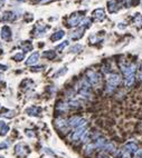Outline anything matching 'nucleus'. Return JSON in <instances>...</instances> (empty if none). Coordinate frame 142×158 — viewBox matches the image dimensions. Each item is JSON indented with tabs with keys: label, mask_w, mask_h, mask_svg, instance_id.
I'll return each mask as SVG.
<instances>
[{
	"label": "nucleus",
	"mask_w": 142,
	"mask_h": 158,
	"mask_svg": "<svg viewBox=\"0 0 142 158\" xmlns=\"http://www.w3.org/2000/svg\"><path fill=\"white\" fill-rule=\"evenodd\" d=\"M0 158H3V157H0Z\"/></svg>",
	"instance_id": "36"
},
{
	"label": "nucleus",
	"mask_w": 142,
	"mask_h": 158,
	"mask_svg": "<svg viewBox=\"0 0 142 158\" xmlns=\"http://www.w3.org/2000/svg\"><path fill=\"white\" fill-rule=\"evenodd\" d=\"M83 15H84V12H75V13H73L68 18V20H67V26L68 27H74V26L80 25L82 22L83 17H84Z\"/></svg>",
	"instance_id": "1"
},
{
	"label": "nucleus",
	"mask_w": 142,
	"mask_h": 158,
	"mask_svg": "<svg viewBox=\"0 0 142 158\" xmlns=\"http://www.w3.org/2000/svg\"><path fill=\"white\" fill-rule=\"evenodd\" d=\"M120 80H121V78H120V76L116 74H111L108 76V78H106V81H108V86L110 87V88H114L116 85L120 83Z\"/></svg>",
	"instance_id": "6"
},
{
	"label": "nucleus",
	"mask_w": 142,
	"mask_h": 158,
	"mask_svg": "<svg viewBox=\"0 0 142 158\" xmlns=\"http://www.w3.org/2000/svg\"><path fill=\"white\" fill-rule=\"evenodd\" d=\"M2 78H3V75H2V74H1V73H0V80H1Z\"/></svg>",
	"instance_id": "34"
},
{
	"label": "nucleus",
	"mask_w": 142,
	"mask_h": 158,
	"mask_svg": "<svg viewBox=\"0 0 142 158\" xmlns=\"http://www.w3.org/2000/svg\"><path fill=\"white\" fill-rule=\"evenodd\" d=\"M62 69H63V70H61V71L58 70L56 74L54 75V77H58V76H62V75H64L65 73H66V68H62Z\"/></svg>",
	"instance_id": "28"
},
{
	"label": "nucleus",
	"mask_w": 142,
	"mask_h": 158,
	"mask_svg": "<svg viewBox=\"0 0 142 158\" xmlns=\"http://www.w3.org/2000/svg\"><path fill=\"white\" fill-rule=\"evenodd\" d=\"M31 130H27V131H26V135H27V136H29V137H34V136H35V134H34V133H30Z\"/></svg>",
	"instance_id": "31"
},
{
	"label": "nucleus",
	"mask_w": 142,
	"mask_h": 158,
	"mask_svg": "<svg viewBox=\"0 0 142 158\" xmlns=\"http://www.w3.org/2000/svg\"><path fill=\"white\" fill-rule=\"evenodd\" d=\"M122 3H123L122 0H112V1H109V3H108L109 11H110L111 13H113V12H118L119 9L122 7Z\"/></svg>",
	"instance_id": "5"
},
{
	"label": "nucleus",
	"mask_w": 142,
	"mask_h": 158,
	"mask_svg": "<svg viewBox=\"0 0 142 158\" xmlns=\"http://www.w3.org/2000/svg\"><path fill=\"white\" fill-rule=\"evenodd\" d=\"M64 31L63 30H60V31H56L55 33H53L51 37V41H57V40H60V39H62L63 37H64Z\"/></svg>",
	"instance_id": "15"
},
{
	"label": "nucleus",
	"mask_w": 142,
	"mask_h": 158,
	"mask_svg": "<svg viewBox=\"0 0 142 158\" xmlns=\"http://www.w3.org/2000/svg\"><path fill=\"white\" fill-rule=\"evenodd\" d=\"M16 19V15L12 11H6L1 18L2 21H14Z\"/></svg>",
	"instance_id": "13"
},
{
	"label": "nucleus",
	"mask_w": 142,
	"mask_h": 158,
	"mask_svg": "<svg viewBox=\"0 0 142 158\" xmlns=\"http://www.w3.org/2000/svg\"><path fill=\"white\" fill-rule=\"evenodd\" d=\"M7 147H8V144H7L6 141H5V143H1V144H0V149H2V148H7Z\"/></svg>",
	"instance_id": "29"
},
{
	"label": "nucleus",
	"mask_w": 142,
	"mask_h": 158,
	"mask_svg": "<svg viewBox=\"0 0 142 158\" xmlns=\"http://www.w3.org/2000/svg\"><path fill=\"white\" fill-rule=\"evenodd\" d=\"M134 23L138 26H142V16L141 15H137L134 17Z\"/></svg>",
	"instance_id": "22"
},
{
	"label": "nucleus",
	"mask_w": 142,
	"mask_h": 158,
	"mask_svg": "<svg viewBox=\"0 0 142 158\" xmlns=\"http://www.w3.org/2000/svg\"><path fill=\"white\" fill-rule=\"evenodd\" d=\"M133 81H134V75L128 76V77L125 78V86H126V87H130V86L133 84Z\"/></svg>",
	"instance_id": "21"
},
{
	"label": "nucleus",
	"mask_w": 142,
	"mask_h": 158,
	"mask_svg": "<svg viewBox=\"0 0 142 158\" xmlns=\"http://www.w3.org/2000/svg\"><path fill=\"white\" fill-rule=\"evenodd\" d=\"M43 56L46 57V58H48V59H54L56 57V53H55V51L48 50V51H45V53H43Z\"/></svg>",
	"instance_id": "19"
},
{
	"label": "nucleus",
	"mask_w": 142,
	"mask_h": 158,
	"mask_svg": "<svg viewBox=\"0 0 142 158\" xmlns=\"http://www.w3.org/2000/svg\"><path fill=\"white\" fill-rule=\"evenodd\" d=\"M104 158H108V157H104Z\"/></svg>",
	"instance_id": "37"
},
{
	"label": "nucleus",
	"mask_w": 142,
	"mask_h": 158,
	"mask_svg": "<svg viewBox=\"0 0 142 158\" xmlns=\"http://www.w3.org/2000/svg\"><path fill=\"white\" fill-rule=\"evenodd\" d=\"M123 151H125V153H129L130 155L132 154H134V153H137L138 151V146H137V144L135 143H128V144H125V146L123 148Z\"/></svg>",
	"instance_id": "11"
},
{
	"label": "nucleus",
	"mask_w": 142,
	"mask_h": 158,
	"mask_svg": "<svg viewBox=\"0 0 142 158\" xmlns=\"http://www.w3.org/2000/svg\"><path fill=\"white\" fill-rule=\"evenodd\" d=\"M38 58H39V53H34L30 57L26 60V65H34L38 61Z\"/></svg>",
	"instance_id": "14"
},
{
	"label": "nucleus",
	"mask_w": 142,
	"mask_h": 158,
	"mask_svg": "<svg viewBox=\"0 0 142 158\" xmlns=\"http://www.w3.org/2000/svg\"><path fill=\"white\" fill-rule=\"evenodd\" d=\"M15 153H16L17 156L24 158L29 154V148L27 147L26 145H24V144H18L15 147Z\"/></svg>",
	"instance_id": "3"
},
{
	"label": "nucleus",
	"mask_w": 142,
	"mask_h": 158,
	"mask_svg": "<svg viewBox=\"0 0 142 158\" xmlns=\"http://www.w3.org/2000/svg\"><path fill=\"white\" fill-rule=\"evenodd\" d=\"M8 130H9V127L6 125V123L0 121V134L3 136V135H6L8 133Z\"/></svg>",
	"instance_id": "17"
},
{
	"label": "nucleus",
	"mask_w": 142,
	"mask_h": 158,
	"mask_svg": "<svg viewBox=\"0 0 142 158\" xmlns=\"http://www.w3.org/2000/svg\"><path fill=\"white\" fill-rule=\"evenodd\" d=\"M82 47L81 45H75L74 47H72L71 48V53H78L80 50H82Z\"/></svg>",
	"instance_id": "23"
},
{
	"label": "nucleus",
	"mask_w": 142,
	"mask_h": 158,
	"mask_svg": "<svg viewBox=\"0 0 142 158\" xmlns=\"http://www.w3.org/2000/svg\"><path fill=\"white\" fill-rule=\"evenodd\" d=\"M104 151H106V153H113L114 151V145L113 144H109L106 147L104 148Z\"/></svg>",
	"instance_id": "26"
},
{
	"label": "nucleus",
	"mask_w": 142,
	"mask_h": 158,
	"mask_svg": "<svg viewBox=\"0 0 142 158\" xmlns=\"http://www.w3.org/2000/svg\"><path fill=\"white\" fill-rule=\"evenodd\" d=\"M121 70L126 77L128 76H132V75H134V73H135V66L133 63L132 65H122Z\"/></svg>",
	"instance_id": "7"
},
{
	"label": "nucleus",
	"mask_w": 142,
	"mask_h": 158,
	"mask_svg": "<svg viewBox=\"0 0 142 158\" xmlns=\"http://www.w3.org/2000/svg\"><path fill=\"white\" fill-rule=\"evenodd\" d=\"M140 70H141V71H142V66H141V68H140Z\"/></svg>",
	"instance_id": "35"
},
{
	"label": "nucleus",
	"mask_w": 142,
	"mask_h": 158,
	"mask_svg": "<svg viewBox=\"0 0 142 158\" xmlns=\"http://www.w3.org/2000/svg\"><path fill=\"white\" fill-rule=\"evenodd\" d=\"M46 27L45 26H41V25H38L37 26V28H36V32H37V36H41V35H44V32L46 31Z\"/></svg>",
	"instance_id": "20"
},
{
	"label": "nucleus",
	"mask_w": 142,
	"mask_h": 158,
	"mask_svg": "<svg viewBox=\"0 0 142 158\" xmlns=\"http://www.w3.org/2000/svg\"><path fill=\"white\" fill-rule=\"evenodd\" d=\"M86 123V120L85 119H83L81 117H72L71 119L67 121V125L68 127H72V128H80V127H83L84 126V124Z\"/></svg>",
	"instance_id": "2"
},
{
	"label": "nucleus",
	"mask_w": 142,
	"mask_h": 158,
	"mask_svg": "<svg viewBox=\"0 0 142 158\" xmlns=\"http://www.w3.org/2000/svg\"><path fill=\"white\" fill-rule=\"evenodd\" d=\"M84 30H85V28L82 26V27H80V28H77L75 31H73L71 33V38L72 39H80L82 36H83V32H84Z\"/></svg>",
	"instance_id": "12"
},
{
	"label": "nucleus",
	"mask_w": 142,
	"mask_h": 158,
	"mask_svg": "<svg viewBox=\"0 0 142 158\" xmlns=\"http://www.w3.org/2000/svg\"><path fill=\"white\" fill-rule=\"evenodd\" d=\"M67 45H68V41L62 42L61 45H58V46L56 47V50H57V51H62V50H63V49H64V48H65V47H66Z\"/></svg>",
	"instance_id": "25"
},
{
	"label": "nucleus",
	"mask_w": 142,
	"mask_h": 158,
	"mask_svg": "<svg viewBox=\"0 0 142 158\" xmlns=\"http://www.w3.org/2000/svg\"><path fill=\"white\" fill-rule=\"evenodd\" d=\"M14 116H15L14 111H7V113L2 114V117H7V118H11V117H14Z\"/></svg>",
	"instance_id": "27"
},
{
	"label": "nucleus",
	"mask_w": 142,
	"mask_h": 158,
	"mask_svg": "<svg viewBox=\"0 0 142 158\" xmlns=\"http://www.w3.org/2000/svg\"><path fill=\"white\" fill-rule=\"evenodd\" d=\"M38 111H39V108H37V107H35V106L29 107V108L26 109V113H27L28 115H30V116H37V115H38Z\"/></svg>",
	"instance_id": "16"
},
{
	"label": "nucleus",
	"mask_w": 142,
	"mask_h": 158,
	"mask_svg": "<svg viewBox=\"0 0 142 158\" xmlns=\"http://www.w3.org/2000/svg\"><path fill=\"white\" fill-rule=\"evenodd\" d=\"M86 133V129L84 128V127H80V128H77L73 134H72V140H74V141H76V140H80L82 137H83V135Z\"/></svg>",
	"instance_id": "8"
},
{
	"label": "nucleus",
	"mask_w": 142,
	"mask_h": 158,
	"mask_svg": "<svg viewBox=\"0 0 142 158\" xmlns=\"http://www.w3.org/2000/svg\"><path fill=\"white\" fill-rule=\"evenodd\" d=\"M12 59H14V60H16V61H21V60L24 59V53H17V55H15V56L12 57Z\"/></svg>",
	"instance_id": "24"
},
{
	"label": "nucleus",
	"mask_w": 142,
	"mask_h": 158,
	"mask_svg": "<svg viewBox=\"0 0 142 158\" xmlns=\"http://www.w3.org/2000/svg\"><path fill=\"white\" fill-rule=\"evenodd\" d=\"M41 69H43V67H32V68H31L32 71H39Z\"/></svg>",
	"instance_id": "30"
},
{
	"label": "nucleus",
	"mask_w": 142,
	"mask_h": 158,
	"mask_svg": "<svg viewBox=\"0 0 142 158\" xmlns=\"http://www.w3.org/2000/svg\"><path fill=\"white\" fill-rule=\"evenodd\" d=\"M5 1H6V0H0V9H1V7L3 6V3H5Z\"/></svg>",
	"instance_id": "32"
},
{
	"label": "nucleus",
	"mask_w": 142,
	"mask_h": 158,
	"mask_svg": "<svg viewBox=\"0 0 142 158\" xmlns=\"http://www.w3.org/2000/svg\"><path fill=\"white\" fill-rule=\"evenodd\" d=\"M1 38L3 39V40H6V41H9L11 39V30L10 28L8 27V26H3L2 28H1Z\"/></svg>",
	"instance_id": "10"
},
{
	"label": "nucleus",
	"mask_w": 142,
	"mask_h": 158,
	"mask_svg": "<svg viewBox=\"0 0 142 158\" xmlns=\"http://www.w3.org/2000/svg\"><path fill=\"white\" fill-rule=\"evenodd\" d=\"M21 48L24 51H30L32 49V45H31L30 41H24L21 43Z\"/></svg>",
	"instance_id": "18"
},
{
	"label": "nucleus",
	"mask_w": 142,
	"mask_h": 158,
	"mask_svg": "<svg viewBox=\"0 0 142 158\" xmlns=\"http://www.w3.org/2000/svg\"><path fill=\"white\" fill-rule=\"evenodd\" d=\"M0 68H1L2 70H6V69H7V67H6V66H1V65H0Z\"/></svg>",
	"instance_id": "33"
},
{
	"label": "nucleus",
	"mask_w": 142,
	"mask_h": 158,
	"mask_svg": "<svg viewBox=\"0 0 142 158\" xmlns=\"http://www.w3.org/2000/svg\"><path fill=\"white\" fill-rule=\"evenodd\" d=\"M93 17L96 21H103L105 19V11L102 8H97L93 11Z\"/></svg>",
	"instance_id": "9"
},
{
	"label": "nucleus",
	"mask_w": 142,
	"mask_h": 158,
	"mask_svg": "<svg viewBox=\"0 0 142 158\" xmlns=\"http://www.w3.org/2000/svg\"><path fill=\"white\" fill-rule=\"evenodd\" d=\"M86 75H87V80H89L90 84H92L93 86L100 85V83H101V78H100V76L96 74V73H94V71H92V70H89Z\"/></svg>",
	"instance_id": "4"
}]
</instances>
